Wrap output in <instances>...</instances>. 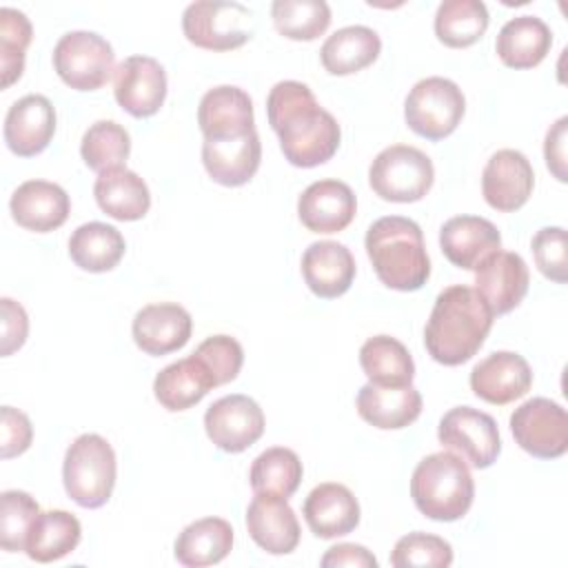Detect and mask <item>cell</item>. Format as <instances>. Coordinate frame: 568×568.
Here are the masks:
<instances>
[{"instance_id": "cell-29", "label": "cell", "mask_w": 568, "mask_h": 568, "mask_svg": "<svg viewBox=\"0 0 568 568\" xmlns=\"http://www.w3.org/2000/svg\"><path fill=\"white\" fill-rule=\"evenodd\" d=\"M552 31L537 16L510 18L497 33L495 51L510 69H532L550 51Z\"/></svg>"}, {"instance_id": "cell-15", "label": "cell", "mask_w": 568, "mask_h": 568, "mask_svg": "<svg viewBox=\"0 0 568 568\" xmlns=\"http://www.w3.org/2000/svg\"><path fill=\"white\" fill-rule=\"evenodd\" d=\"M530 273L521 255L495 251L475 268V291L486 300L493 315H506L528 293Z\"/></svg>"}, {"instance_id": "cell-33", "label": "cell", "mask_w": 568, "mask_h": 568, "mask_svg": "<svg viewBox=\"0 0 568 568\" xmlns=\"http://www.w3.org/2000/svg\"><path fill=\"white\" fill-rule=\"evenodd\" d=\"M80 539H82V526L75 515L67 510H47V513H40L31 524L24 552L33 561L49 564L73 552Z\"/></svg>"}, {"instance_id": "cell-45", "label": "cell", "mask_w": 568, "mask_h": 568, "mask_svg": "<svg viewBox=\"0 0 568 568\" xmlns=\"http://www.w3.org/2000/svg\"><path fill=\"white\" fill-rule=\"evenodd\" d=\"M0 435H2V459H11L22 455L31 446L33 428L29 417L22 410L13 406H2Z\"/></svg>"}, {"instance_id": "cell-27", "label": "cell", "mask_w": 568, "mask_h": 568, "mask_svg": "<svg viewBox=\"0 0 568 568\" xmlns=\"http://www.w3.org/2000/svg\"><path fill=\"white\" fill-rule=\"evenodd\" d=\"M359 417L382 430H399L410 426L422 413L419 390L408 386L364 384L355 399Z\"/></svg>"}, {"instance_id": "cell-4", "label": "cell", "mask_w": 568, "mask_h": 568, "mask_svg": "<svg viewBox=\"0 0 568 568\" xmlns=\"http://www.w3.org/2000/svg\"><path fill=\"white\" fill-rule=\"evenodd\" d=\"M410 497L424 517L457 521L473 506L475 481L462 457L442 450L424 457L415 466Z\"/></svg>"}, {"instance_id": "cell-35", "label": "cell", "mask_w": 568, "mask_h": 568, "mask_svg": "<svg viewBox=\"0 0 568 568\" xmlns=\"http://www.w3.org/2000/svg\"><path fill=\"white\" fill-rule=\"evenodd\" d=\"M359 366L368 382L377 386H408L415 377L408 348L390 335L368 337L359 348Z\"/></svg>"}, {"instance_id": "cell-21", "label": "cell", "mask_w": 568, "mask_h": 568, "mask_svg": "<svg viewBox=\"0 0 568 568\" xmlns=\"http://www.w3.org/2000/svg\"><path fill=\"white\" fill-rule=\"evenodd\" d=\"M439 246L450 264L475 271L488 255L501 248V235L486 217L457 215L439 229Z\"/></svg>"}, {"instance_id": "cell-34", "label": "cell", "mask_w": 568, "mask_h": 568, "mask_svg": "<svg viewBox=\"0 0 568 568\" xmlns=\"http://www.w3.org/2000/svg\"><path fill=\"white\" fill-rule=\"evenodd\" d=\"M126 251L122 233L104 222H87L69 237V255L82 271L106 273L118 266Z\"/></svg>"}, {"instance_id": "cell-25", "label": "cell", "mask_w": 568, "mask_h": 568, "mask_svg": "<svg viewBox=\"0 0 568 568\" xmlns=\"http://www.w3.org/2000/svg\"><path fill=\"white\" fill-rule=\"evenodd\" d=\"M302 275L317 297L335 300L344 295L355 280V257L344 244L320 240L304 251Z\"/></svg>"}, {"instance_id": "cell-48", "label": "cell", "mask_w": 568, "mask_h": 568, "mask_svg": "<svg viewBox=\"0 0 568 568\" xmlns=\"http://www.w3.org/2000/svg\"><path fill=\"white\" fill-rule=\"evenodd\" d=\"M324 568H339V566H353V568H377V559L375 555L359 546V544H337V546H331L322 561H320Z\"/></svg>"}, {"instance_id": "cell-28", "label": "cell", "mask_w": 568, "mask_h": 568, "mask_svg": "<svg viewBox=\"0 0 568 568\" xmlns=\"http://www.w3.org/2000/svg\"><path fill=\"white\" fill-rule=\"evenodd\" d=\"M93 195L98 206L113 220L135 222L149 213L151 193L146 182L126 166L106 169L95 178Z\"/></svg>"}, {"instance_id": "cell-30", "label": "cell", "mask_w": 568, "mask_h": 568, "mask_svg": "<svg viewBox=\"0 0 568 568\" xmlns=\"http://www.w3.org/2000/svg\"><path fill=\"white\" fill-rule=\"evenodd\" d=\"M211 388L215 379L195 355L164 366L153 382L155 399L171 413L195 406Z\"/></svg>"}, {"instance_id": "cell-43", "label": "cell", "mask_w": 568, "mask_h": 568, "mask_svg": "<svg viewBox=\"0 0 568 568\" xmlns=\"http://www.w3.org/2000/svg\"><path fill=\"white\" fill-rule=\"evenodd\" d=\"M206 371L213 375L215 386L229 384L237 377L244 364V351L242 344L235 337L229 335H211L206 337L193 353Z\"/></svg>"}, {"instance_id": "cell-5", "label": "cell", "mask_w": 568, "mask_h": 568, "mask_svg": "<svg viewBox=\"0 0 568 568\" xmlns=\"http://www.w3.org/2000/svg\"><path fill=\"white\" fill-rule=\"evenodd\" d=\"M118 464L111 444L98 433H84L64 453L62 481L67 495L82 508H100L111 499Z\"/></svg>"}, {"instance_id": "cell-8", "label": "cell", "mask_w": 568, "mask_h": 568, "mask_svg": "<svg viewBox=\"0 0 568 568\" xmlns=\"http://www.w3.org/2000/svg\"><path fill=\"white\" fill-rule=\"evenodd\" d=\"M251 20L253 11L240 2L200 0L184 9L182 31L184 38L200 49L231 51L253 38Z\"/></svg>"}, {"instance_id": "cell-2", "label": "cell", "mask_w": 568, "mask_h": 568, "mask_svg": "<svg viewBox=\"0 0 568 568\" xmlns=\"http://www.w3.org/2000/svg\"><path fill=\"white\" fill-rule=\"evenodd\" d=\"M493 311L470 286L455 284L444 288L424 328L428 355L444 366L468 362L486 342L493 328Z\"/></svg>"}, {"instance_id": "cell-17", "label": "cell", "mask_w": 568, "mask_h": 568, "mask_svg": "<svg viewBox=\"0 0 568 568\" xmlns=\"http://www.w3.org/2000/svg\"><path fill=\"white\" fill-rule=\"evenodd\" d=\"M193 331L189 311L175 302L146 304L133 317V342L135 346L153 357L180 351Z\"/></svg>"}, {"instance_id": "cell-47", "label": "cell", "mask_w": 568, "mask_h": 568, "mask_svg": "<svg viewBox=\"0 0 568 568\" xmlns=\"http://www.w3.org/2000/svg\"><path fill=\"white\" fill-rule=\"evenodd\" d=\"M566 129H568V118L561 115L546 133L544 140V158H546V166L550 169V173L559 180L566 182L568 173H566Z\"/></svg>"}, {"instance_id": "cell-18", "label": "cell", "mask_w": 568, "mask_h": 568, "mask_svg": "<svg viewBox=\"0 0 568 568\" xmlns=\"http://www.w3.org/2000/svg\"><path fill=\"white\" fill-rule=\"evenodd\" d=\"M55 133V109L49 98L29 93L16 100L4 118V142L11 153L33 158L42 153Z\"/></svg>"}, {"instance_id": "cell-16", "label": "cell", "mask_w": 568, "mask_h": 568, "mask_svg": "<svg viewBox=\"0 0 568 568\" xmlns=\"http://www.w3.org/2000/svg\"><path fill=\"white\" fill-rule=\"evenodd\" d=\"M532 386L528 362L513 351H497L477 362L470 371V390L495 406L524 397Z\"/></svg>"}, {"instance_id": "cell-37", "label": "cell", "mask_w": 568, "mask_h": 568, "mask_svg": "<svg viewBox=\"0 0 568 568\" xmlns=\"http://www.w3.org/2000/svg\"><path fill=\"white\" fill-rule=\"evenodd\" d=\"M304 468L300 457L284 446H273L260 453L248 470V481L253 493L260 495H277L288 499L300 481H302Z\"/></svg>"}, {"instance_id": "cell-26", "label": "cell", "mask_w": 568, "mask_h": 568, "mask_svg": "<svg viewBox=\"0 0 568 568\" xmlns=\"http://www.w3.org/2000/svg\"><path fill=\"white\" fill-rule=\"evenodd\" d=\"M262 144L257 131L242 138L202 142V164L213 182L222 186H242L260 169Z\"/></svg>"}, {"instance_id": "cell-10", "label": "cell", "mask_w": 568, "mask_h": 568, "mask_svg": "<svg viewBox=\"0 0 568 568\" xmlns=\"http://www.w3.org/2000/svg\"><path fill=\"white\" fill-rule=\"evenodd\" d=\"M510 430L521 450L539 459H557L568 450V415L548 397H532L510 415Z\"/></svg>"}, {"instance_id": "cell-19", "label": "cell", "mask_w": 568, "mask_h": 568, "mask_svg": "<svg viewBox=\"0 0 568 568\" xmlns=\"http://www.w3.org/2000/svg\"><path fill=\"white\" fill-rule=\"evenodd\" d=\"M357 213V197L346 182L317 180L297 200L300 222L311 233H339Z\"/></svg>"}, {"instance_id": "cell-1", "label": "cell", "mask_w": 568, "mask_h": 568, "mask_svg": "<svg viewBox=\"0 0 568 568\" xmlns=\"http://www.w3.org/2000/svg\"><path fill=\"white\" fill-rule=\"evenodd\" d=\"M271 129L280 138L284 158L300 169H313L328 162L342 140L333 113L322 109L313 91L297 80L277 82L266 98Z\"/></svg>"}, {"instance_id": "cell-9", "label": "cell", "mask_w": 568, "mask_h": 568, "mask_svg": "<svg viewBox=\"0 0 568 568\" xmlns=\"http://www.w3.org/2000/svg\"><path fill=\"white\" fill-rule=\"evenodd\" d=\"M111 44L93 31H69L53 47V69L75 91H95L115 73Z\"/></svg>"}, {"instance_id": "cell-22", "label": "cell", "mask_w": 568, "mask_h": 568, "mask_svg": "<svg viewBox=\"0 0 568 568\" xmlns=\"http://www.w3.org/2000/svg\"><path fill=\"white\" fill-rule=\"evenodd\" d=\"M251 539L271 555H288L300 544V521L284 497L255 493L246 508Z\"/></svg>"}, {"instance_id": "cell-31", "label": "cell", "mask_w": 568, "mask_h": 568, "mask_svg": "<svg viewBox=\"0 0 568 568\" xmlns=\"http://www.w3.org/2000/svg\"><path fill=\"white\" fill-rule=\"evenodd\" d=\"M382 40L377 31L364 24H351L328 36L320 49L322 67L331 75H351L377 60Z\"/></svg>"}, {"instance_id": "cell-36", "label": "cell", "mask_w": 568, "mask_h": 568, "mask_svg": "<svg viewBox=\"0 0 568 568\" xmlns=\"http://www.w3.org/2000/svg\"><path fill=\"white\" fill-rule=\"evenodd\" d=\"M488 9L479 0H444L435 13V36L450 49H466L488 29Z\"/></svg>"}, {"instance_id": "cell-11", "label": "cell", "mask_w": 568, "mask_h": 568, "mask_svg": "<svg viewBox=\"0 0 568 568\" xmlns=\"http://www.w3.org/2000/svg\"><path fill=\"white\" fill-rule=\"evenodd\" d=\"M437 437L444 448L455 450L473 468H488L497 462L501 450L497 422L477 408L455 406L437 426Z\"/></svg>"}, {"instance_id": "cell-20", "label": "cell", "mask_w": 568, "mask_h": 568, "mask_svg": "<svg viewBox=\"0 0 568 568\" xmlns=\"http://www.w3.org/2000/svg\"><path fill=\"white\" fill-rule=\"evenodd\" d=\"M197 124L209 140L242 138L255 131L253 102L244 89L233 84L209 89L197 106Z\"/></svg>"}, {"instance_id": "cell-13", "label": "cell", "mask_w": 568, "mask_h": 568, "mask_svg": "<svg viewBox=\"0 0 568 568\" xmlns=\"http://www.w3.org/2000/svg\"><path fill=\"white\" fill-rule=\"evenodd\" d=\"M113 95L133 118H151L166 98V71L151 55L124 58L113 75Z\"/></svg>"}, {"instance_id": "cell-24", "label": "cell", "mask_w": 568, "mask_h": 568, "mask_svg": "<svg viewBox=\"0 0 568 568\" xmlns=\"http://www.w3.org/2000/svg\"><path fill=\"white\" fill-rule=\"evenodd\" d=\"M302 515L315 537L335 539L357 528L359 504L344 484L326 481L308 493Z\"/></svg>"}, {"instance_id": "cell-7", "label": "cell", "mask_w": 568, "mask_h": 568, "mask_svg": "<svg viewBox=\"0 0 568 568\" xmlns=\"http://www.w3.org/2000/svg\"><path fill=\"white\" fill-rule=\"evenodd\" d=\"M466 98L462 89L439 75L419 80L404 102V118L413 133L426 140L448 138L462 122Z\"/></svg>"}, {"instance_id": "cell-23", "label": "cell", "mask_w": 568, "mask_h": 568, "mask_svg": "<svg viewBox=\"0 0 568 568\" xmlns=\"http://www.w3.org/2000/svg\"><path fill=\"white\" fill-rule=\"evenodd\" d=\"M9 209L18 226L33 233H49L67 222L71 200L55 182L29 180L13 191Z\"/></svg>"}, {"instance_id": "cell-3", "label": "cell", "mask_w": 568, "mask_h": 568, "mask_svg": "<svg viewBox=\"0 0 568 568\" xmlns=\"http://www.w3.org/2000/svg\"><path fill=\"white\" fill-rule=\"evenodd\" d=\"M366 255L377 280L395 291H417L430 277V260L417 222L402 215L375 220L366 231Z\"/></svg>"}, {"instance_id": "cell-14", "label": "cell", "mask_w": 568, "mask_h": 568, "mask_svg": "<svg viewBox=\"0 0 568 568\" xmlns=\"http://www.w3.org/2000/svg\"><path fill=\"white\" fill-rule=\"evenodd\" d=\"M535 186V171L528 158L515 149L493 153L481 173V193L488 206L501 213L521 209Z\"/></svg>"}, {"instance_id": "cell-12", "label": "cell", "mask_w": 568, "mask_h": 568, "mask_svg": "<svg viewBox=\"0 0 568 568\" xmlns=\"http://www.w3.org/2000/svg\"><path fill=\"white\" fill-rule=\"evenodd\" d=\"M204 430L220 450L242 453L262 437L264 413L248 395H226L206 408Z\"/></svg>"}, {"instance_id": "cell-41", "label": "cell", "mask_w": 568, "mask_h": 568, "mask_svg": "<svg viewBox=\"0 0 568 568\" xmlns=\"http://www.w3.org/2000/svg\"><path fill=\"white\" fill-rule=\"evenodd\" d=\"M40 515L38 501L24 490H4L0 495V546L7 552L24 550L31 524Z\"/></svg>"}, {"instance_id": "cell-42", "label": "cell", "mask_w": 568, "mask_h": 568, "mask_svg": "<svg viewBox=\"0 0 568 568\" xmlns=\"http://www.w3.org/2000/svg\"><path fill=\"white\" fill-rule=\"evenodd\" d=\"M390 564L395 568H408V566H435L446 568L453 564V548L446 539L428 532H408L402 539H397Z\"/></svg>"}, {"instance_id": "cell-32", "label": "cell", "mask_w": 568, "mask_h": 568, "mask_svg": "<svg viewBox=\"0 0 568 568\" xmlns=\"http://www.w3.org/2000/svg\"><path fill=\"white\" fill-rule=\"evenodd\" d=\"M233 548V528L222 517H204L189 524L175 539L173 552L182 566L202 568L220 564Z\"/></svg>"}, {"instance_id": "cell-6", "label": "cell", "mask_w": 568, "mask_h": 568, "mask_svg": "<svg viewBox=\"0 0 568 568\" xmlns=\"http://www.w3.org/2000/svg\"><path fill=\"white\" fill-rule=\"evenodd\" d=\"M435 180L430 158L408 144L386 146L375 155L368 169V184L386 202H417Z\"/></svg>"}, {"instance_id": "cell-44", "label": "cell", "mask_w": 568, "mask_h": 568, "mask_svg": "<svg viewBox=\"0 0 568 568\" xmlns=\"http://www.w3.org/2000/svg\"><path fill=\"white\" fill-rule=\"evenodd\" d=\"M530 251L537 268L544 277L566 284L568 280V253H566V231L561 226H544L532 235Z\"/></svg>"}, {"instance_id": "cell-38", "label": "cell", "mask_w": 568, "mask_h": 568, "mask_svg": "<svg viewBox=\"0 0 568 568\" xmlns=\"http://www.w3.org/2000/svg\"><path fill=\"white\" fill-rule=\"evenodd\" d=\"M271 18L280 36L297 42L320 38L331 24V7L324 0H275Z\"/></svg>"}, {"instance_id": "cell-40", "label": "cell", "mask_w": 568, "mask_h": 568, "mask_svg": "<svg viewBox=\"0 0 568 568\" xmlns=\"http://www.w3.org/2000/svg\"><path fill=\"white\" fill-rule=\"evenodd\" d=\"M33 29L29 18L11 7L0 9V71L2 89L20 80L24 71V51L31 42Z\"/></svg>"}, {"instance_id": "cell-46", "label": "cell", "mask_w": 568, "mask_h": 568, "mask_svg": "<svg viewBox=\"0 0 568 568\" xmlns=\"http://www.w3.org/2000/svg\"><path fill=\"white\" fill-rule=\"evenodd\" d=\"M0 306H2V357H9L13 351H18L27 342L29 317L24 308L11 297H2Z\"/></svg>"}, {"instance_id": "cell-39", "label": "cell", "mask_w": 568, "mask_h": 568, "mask_svg": "<svg viewBox=\"0 0 568 568\" xmlns=\"http://www.w3.org/2000/svg\"><path fill=\"white\" fill-rule=\"evenodd\" d=\"M131 153L129 131L113 120L93 122L80 142V155L84 164L98 173L115 166H124Z\"/></svg>"}]
</instances>
